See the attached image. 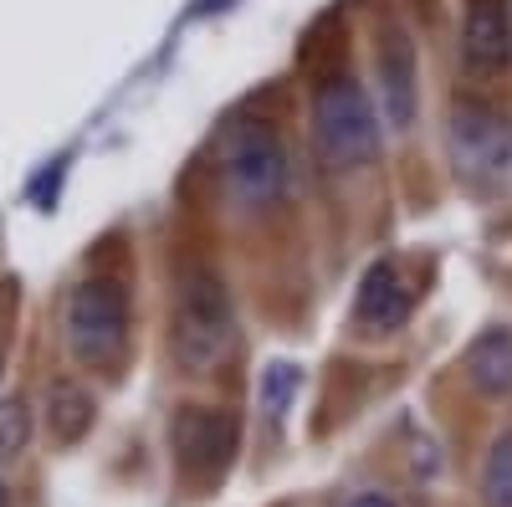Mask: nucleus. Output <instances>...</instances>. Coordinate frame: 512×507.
<instances>
[{
    "instance_id": "obj_13",
    "label": "nucleus",
    "mask_w": 512,
    "mask_h": 507,
    "mask_svg": "<svg viewBox=\"0 0 512 507\" xmlns=\"http://www.w3.org/2000/svg\"><path fill=\"white\" fill-rule=\"evenodd\" d=\"M482 507H512V431L492 441L482 467Z\"/></svg>"
},
{
    "instance_id": "obj_2",
    "label": "nucleus",
    "mask_w": 512,
    "mask_h": 507,
    "mask_svg": "<svg viewBox=\"0 0 512 507\" xmlns=\"http://www.w3.org/2000/svg\"><path fill=\"white\" fill-rule=\"evenodd\" d=\"M384 149L379 103L354 77H328L313 93V154L323 169H364Z\"/></svg>"
},
{
    "instance_id": "obj_12",
    "label": "nucleus",
    "mask_w": 512,
    "mask_h": 507,
    "mask_svg": "<svg viewBox=\"0 0 512 507\" xmlns=\"http://www.w3.org/2000/svg\"><path fill=\"white\" fill-rule=\"evenodd\" d=\"M297 390H303V369L292 359H272L262 369V385H256V410L267 415V426H282L287 410L297 405Z\"/></svg>"
},
{
    "instance_id": "obj_3",
    "label": "nucleus",
    "mask_w": 512,
    "mask_h": 507,
    "mask_svg": "<svg viewBox=\"0 0 512 507\" xmlns=\"http://www.w3.org/2000/svg\"><path fill=\"white\" fill-rule=\"evenodd\" d=\"M62 328H67V349L77 364L113 369L128 349V292L113 277L77 282L67 298V313H62Z\"/></svg>"
},
{
    "instance_id": "obj_15",
    "label": "nucleus",
    "mask_w": 512,
    "mask_h": 507,
    "mask_svg": "<svg viewBox=\"0 0 512 507\" xmlns=\"http://www.w3.org/2000/svg\"><path fill=\"white\" fill-rule=\"evenodd\" d=\"M349 507H395V502L384 497V492H359V497H354Z\"/></svg>"
},
{
    "instance_id": "obj_1",
    "label": "nucleus",
    "mask_w": 512,
    "mask_h": 507,
    "mask_svg": "<svg viewBox=\"0 0 512 507\" xmlns=\"http://www.w3.org/2000/svg\"><path fill=\"white\" fill-rule=\"evenodd\" d=\"M236 349V308L221 272L190 267L180 277V298H175V328H169V354L190 379L216 374Z\"/></svg>"
},
{
    "instance_id": "obj_6",
    "label": "nucleus",
    "mask_w": 512,
    "mask_h": 507,
    "mask_svg": "<svg viewBox=\"0 0 512 507\" xmlns=\"http://www.w3.org/2000/svg\"><path fill=\"white\" fill-rule=\"evenodd\" d=\"M221 175L241 210H267L287 190V149L267 123H246V129H236L226 139Z\"/></svg>"
},
{
    "instance_id": "obj_4",
    "label": "nucleus",
    "mask_w": 512,
    "mask_h": 507,
    "mask_svg": "<svg viewBox=\"0 0 512 507\" xmlns=\"http://www.w3.org/2000/svg\"><path fill=\"white\" fill-rule=\"evenodd\" d=\"M446 149L461 180H492L512 164V113L497 108L492 98L466 93L451 103L446 123Z\"/></svg>"
},
{
    "instance_id": "obj_14",
    "label": "nucleus",
    "mask_w": 512,
    "mask_h": 507,
    "mask_svg": "<svg viewBox=\"0 0 512 507\" xmlns=\"http://www.w3.org/2000/svg\"><path fill=\"white\" fill-rule=\"evenodd\" d=\"M31 441V410L26 400H0V456H21Z\"/></svg>"
},
{
    "instance_id": "obj_8",
    "label": "nucleus",
    "mask_w": 512,
    "mask_h": 507,
    "mask_svg": "<svg viewBox=\"0 0 512 507\" xmlns=\"http://www.w3.org/2000/svg\"><path fill=\"white\" fill-rule=\"evenodd\" d=\"M461 62H466V72H472V77H497L512 62V16H507V0H466Z\"/></svg>"
},
{
    "instance_id": "obj_9",
    "label": "nucleus",
    "mask_w": 512,
    "mask_h": 507,
    "mask_svg": "<svg viewBox=\"0 0 512 507\" xmlns=\"http://www.w3.org/2000/svg\"><path fill=\"white\" fill-rule=\"evenodd\" d=\"M410 308H415V292L400 277V267L395 262H374L364 272L359 292H354V323L369 328V333H395V328H405Z\"/></svg>"
},
{
    "instance_id": "obj_16",
    "label": "nucleus",
    "mask_w": 512,
    "mask_h": 507,
    "mask_svg": "<svg viewBox=\"0 0 512 507\" xmlns=\"http://www.w3.org/2000/svg\"><path fill=\"white\" fill-rule=\"evenodd\" d=\"M0 507H11V487H6V477H0Z\"/></svg>"
},
{
    "instance_id": "obj_7",
    "label": "nucleus",
    "mask_w": 512,
    "mask_h": 507,
    "mask_svg": "<svg viewBox=\"0 0 512 507\" xmlns=\"http://www.w3.org/2000/svg\"><path fill=\"white\" fill-rule=\"evenodd\" d=\"M374 88H379V118L390 134H410L420 113V62L405 26H384V41L374 47Z\"/></svg>"
},
{
    "instance_id": "obj_5",
    "label": "nucleus",
    "mask_w": 512,
    "mask_h": 507,
    "mask_svg": "<svg viewBox=\"0 0 512 507\" xmlns=\"http://www.w3.org/2000/svg\"><path fill=\"white\" fill-rule=\"evenodd\" d=\"M241 446V420L236 410H216V405H185L169 420V451H175V467L185 482H221L236 461Z\"/></svg>"
},
{
    "instance_id": "obj_10",
    "label": "nucleus",
    "mask_w": 512,
    "mask_h": 507,
    "mask_svg": "<svg viewBox=\"0 0 512 507\" xmlns=\"http://www.w3.org/2000/svg\"><path fill=\"white\" fill-rule=\"evenodd\" d=\"M466 379L487 400L512 395V328H487L472 338V349H466Z\"/></svg>"
},
{
    "instance_id": "obj_11",
    "label": "nucleus",
    "mask_w": 512,
    "mask_h": 507,
    "mask_svg": "<svg viewBox=\"0 0 512 507\" xmlns=\"http://www.w3.org/2000/svg\"><path fill=\"white\" fill-rule=\"evenodd\" d=\"M93 395L82 390V385H72V379H57L52 385V395H47V426H52V436L57 441H82L93 431Z\"/></svg>"
}]
</instances>
